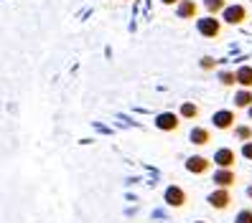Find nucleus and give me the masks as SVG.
<instances>
[{
    "mask_svg": "<svg viewBox=\"0 0 252 223\" xmlns=\"http://www.w3.org/2000/svg\"><path fill=\"white\" fill-rule=\"evenodd\" d=\"M250 117H252V107H250Z\"/></svg>",
    "mask_w": 252,
    "mask_h": 223,
    "instance_id": "21",
    "label": "nucleus"
},
{
    "mask_svg": "<svg viewBox=\"0 0 252 223\" xmlns=\"http://www.w3.org/2000/svg\"><path fill=\"white\" fill-rule=\"evenodd\" d=\"M163 3H176V0H163Z\"/></svg>",
    "mask_w": 252,
    "mask_h": 223,
    "instance_id": "20",
    "label": "nucleus"
},
{
    "mask_svg": "<svg viewBox=\"0 0 252 223\" xmlns=\"http://www.w3.org/2000/svg\"><path fill=\"white\" fill-rule=\"evenodd\" d=\"M221 5H224L221 0H206V8H209V10H219Z\"/></svg>",
    "mask_w": 252,
    "mask_h": 223,
    "instance_id": "16",
    "label": "nucleus"
},
{
    "mask_svg": "<svg viewBox=\"0 0 252 223\" xmlns=\"http://www.w3.org/2000/svg\"><path fill=\"white\" fill-rule=\"evenodd\" d=\"M237 135H240L242 140H250V137H252V132H250L247 127H240V129H237Z\"/></svg>",
    "mask_w": 252,
    "mask_h": 223,
    "instance_id": "17",
    "label": "nucleus"
},
{
    "mask_svg": "<svg viewBox=\"0 0 252 223\" xmlns=\"http://www.w3.org/2000/svg\"><path fill=\"white\" fill-rule=\"evenodd\" d=\"M237 81L245 84V86H252V69H250V66H245V69L237 71Z\"/></svg>",
    "mask_w": 252,
    "mask_h": 223,
    "instance_id": "10",
    "label": "nucleus"
},
{
    "mask_svg": "<svg viewBox=\"0 0 252 223\" xmlns=\"http://www.w3.org/2000/svg\"><path fill=\"white\" fill-rule=\"evenodd\" d=\"M237 223H252V213L250 211H242L240 216H237Z\"/></svg>",
    "mask_w": 252,
    "mask_h": 223,
    "instance_id": "15",
    "label": "nucleus"
},
{
    "mask_svg": "<svg viewBox=\"0 0 252 223\" xmlns=\"http://www.w3.org/2000/svg\"><path fill=\"white\" fill-rule=\"evenodd\" d=\"M242 152H245V157H250V160H252V142H250V145H245V150H242Z\"/></svg>",
    "mask_w": 252,
    "mask_h": 223,
    "instance_id": "18",
    "label": "nucleus"
},
{
    "mask_svg": "<svg viewBox=\"0 0 252 223\" xmlns=\"http://www.w3.org/2000/svg\"><path fill=\"white\" fill-rule=\"evenodd\" d=\"M242 18H245V8H240V5L224 10V21H229V23H240Z\"/></svg>",
    "mask_w": 252,
    "mask_h": 223,
    "instance_id": "4",
    "label": "nucleus"
},
{
    "mask_svg": "<svg viewBox=\"0 0 252 223\" xmlns=\"http://www.w3.org/2000/svg\"><path fill=\"white\" fill-rule=\"evenodd\" d=\"M232 122H234V114H232V112H219V114H214V124H217L219 129H227Z\"/></svg>",
    "mask_w": 252,
    "mask_h": 223,
    "instance_id": "5",
    "label": "nucleus"
},
{
    "mask_svg": "<svg viewBox=\"0 0 252 223\" xmlns=\"http://www.w3.org/2000/svg\"><path fill=\"white\" fill-rule=\"evenodd\" d=\"M212 205L214 208H227V203H229V193L227 190H217V193H212Z\"/></svg>",
    "mask_w": 252,
    "mask_h": 223,
    "instance_id": "6",
    "label": "nucleus"
},
{
    "mask_svg": "<svg viewBox=\"0 0 252 223\" xmlns=\"http://www.w3.org/2000/svg\"><path fill=\"white\" fill-rule=\"evenodd\" d=\"M250 196H252V188H250Z\"/></svg>",
    "mask_w": 252,
    "mask_h": 223,
    "instance_id": "22",
    "label": "nucleus"
},
{
    "mask_svg": "<svg viewBox=\"0 0 252 223\" xmlns=\"http://www.w3.org/2000/svg\"><path fill=\"white\" fill-rule=\"evenodd\" d=\"M181 114H184V117H196L199 109L194 107V104H184V107H181Z\"/></svg>",
    "mask_w": 252,
    "mask_h": 223,
    "instance_id": "13",
    "label": "nucleus"
},
{
    "mask_svg": "<svg viewBox=\"0 0 252 223\" xmlns=\"http://www.w3.org/2000/svg\"><path fill=\"white\" fill-rule=\"evenodd\" d=\"M214 180H217L219 185H232V183H234V175H232L229 170H221V173L214 175Z\"/></svg>",
    "mask_w": 252,
    "mask_h": 223,
    "instance_id": "11",
    "label": "nucleus"
},
{
    "mask_svg": "<svg viewBox=\"0 0 252 223\" xmlns=\"http://www.w3.org/2000/svg\"><path fill=\"white\" fill-rule=\"evenodd\" d=\"M217 162H219L221 168H229L232 162H234V152L232 150H219L217 152Z\"/></svg>",
    "mask_w": 252,
    "mask_h": 223,
    "instance_id": "8",
    "label": "nucleus"
},
{
    "mask_svg": "<svg viewBox=\"0 0 252 223\" xmlns=\"http://www.w3.org/2000/svg\"><path fill=\"white\" fill-rule=\"evenodd\" d=\"M191 142H194V145H206V142H209V132H206V129H194V132H191Z\"/></svg>",
    "mask_w": 252,
    "mask_h": 223,
    "instance_id": "9",
    "label": "nucleus"
},
{
    "mask_svg": "<svg viewBox=\"0 0 252 223\" xmlns=\"http://www.w3.org/2000/svg\"><path fill=\"white\" fill-rule=\"evenodd\" d=\"M179 13H181L184 18H186V16H194V13H196V5H194V3H184V5L179 8Z\"/></svg>",
    "mask_w": 252,
    "mask_h": 223,
    "instance_id": "12",
    "label": "nucleus"
},
{
    "mask_svg": "<svg viewBox=\"0 0 252 223\" xmlns=\"http://www.w3.org/2000/svg\"><path fill=\"white\" fill-rule=\"evenodd\" d=\"M166 200H168L171 205L179 208V205L186 203V196H184V190H181V188H168V190H166Z\"/></svg>",
    "mask_w": 252,
    "mask_h": 223,
    "instance_id": "1",
    "label": "nucleus"
},
{
    "mask_svg": "<svg viewBox=\"0 0 252 223\" xmlns=\"http://www.w3.org/2000/svg\"><path fill=\"white\" fill-rule=\"evenodd\" d=\"M199 31L204 36H217L219 33V23L214 18H204V21H199Z\"/></svg>",
    "mask_w": 252,
    "mask_h": 223,
    "instance_id": "2",
    "label": "nucleus"
},
{
    "mask_svg": "<svg viewBox=\"0 0 252 223\" xmlns=\"http://www.w3.org/2000/svg\"><path fill=\"white\" fill-rule=\"evenodd\" d=\"M250 101H252V94H247V92H242V94H237V104H240V107H247Z\"/></svg>",
    "mask_w": 252,
    "mask_h": 223,
    "instance_id": "14",
    "label": "nucleus"
},
{
    "mask_svg": "<svg viewBox=\"0 0 252 223\" xmlns=\"http://www.w3.org/2000/svg\"><path fill=\"white\" fill-rule=\"evenodd\" d=\"M156 124L160 129H176V127H179V117H176V114H160Z\"/></svg>",
    "mask_w": 252,
    "mask_h": 223,
    "instance_id": "3",
    "label": "nucleus"
},
{
    "mask_svg": "<svg viewBox=\"0 0 252 223\" xmlns=\"http://www.w3.org/2000/svg\"><path fill=\"white\" fill-rule=\"evenodd\" d=\"M221 81H224V84H232L234 76H232V74H221Z\"/></svg>",
    "mask_w": 252,
    "mask_h": 223,
    "instance_id": "19",
    "label": "nucleus"
},
{
    "mask_svg": "<svg viewBox=\"0 0 252 223\" xmlns=\"http://www.w3.org/2000/svg\"><path fill=\"white\" fill-rule=\"evenodd\" d=\"M186 168H189L191 173H204L206 168H209V162H206L204 157H191V160L186 162Z\"/></svg>",
    "mask_w": 252,
    "mask_h": 223,
    "instance_id": "7",
    "label": "nucleus"
}]
</instances>
